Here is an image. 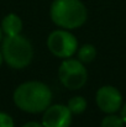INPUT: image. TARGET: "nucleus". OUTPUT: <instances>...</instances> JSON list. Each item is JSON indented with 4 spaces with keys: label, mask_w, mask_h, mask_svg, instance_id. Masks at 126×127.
Returning a JSON list of instances; mask_svg holds the SVG:
<instances>
[{
    "label": "nucleus",
    "mask_w": 126,
    "mask_h": 127,
    "mask_svg": "<svg viewBox=\"0 0 126 127\" xmlns=\"http://www.w3.org/2000/svg\"><path fill=\"white\" fill-rule=\"evenodd\" d=\"M21 127H43V125L37 122V121H29V122L24 124Z\"/></svg>",
    "instance_id": "obj_13"
},
{
    "label": "nucleus",
    "mask_w": 126,
    "mask_h": 127,
    "mask_svg": "<svg viewBox=\"0 0 126 127\" xmlns=\"http://www.w3.org/2000/svg\"><path fill=\"white\" fill-rule=\"evenodd\" d=\"M0 26L5 36H16L22 31V20L17 14L10 12L2 17Z\"/></svg>",
    "instance_id": "obj_8"
},
{
    "label": "nucleus",
    "mask_w": 126,
    "mask_h": 127,
    "mask_svg": "<svg viewBox=\"0 0 126 127\" xmlns=\"http://www.w3.org/2000/svg\"><path fill=\"white\" fill-rule=\"evenodd\" d=\"M47 47L53 56L66 59L77 53L78 40L68 30H54L47 37Z\"/></svg>",
    "instance_id": "obj_5"
},
{
    "label": "nucleus",
    "mask_w": 126,
    "mask_h": 127,
    "mask_svg": "<svg viewBox=\"0 0 126 127\" xmlns=\"http://www.w3.org/2000/svg\"><path fill=\"white\" fill-rule=\"evenodd\" d=\"M14 104L21 111L29 114L43 112L52 101V91L49 86L39 80H29L21 83L12 94Z\"/></svg>",
    "instance_id": "obj_1"
},
{
    "label": "nucleus",
    "mask_w": 126,
    "mask_h": 127,
    "mask_svg": "<svg viewBox=\"0 0 126 127\" xmlns=\"http://www.w3.org/2000/svg\"><path fill=\"white\" fill-rule=\"evenodd\" d=\"M2 62H4V58H2V53H1V49H0V67H1Z\"/></svg>",
    "instance_id": "obj_15"
},
{
    "label": "nucleus",
    "mask_w": 126,
    "mask_h": 127,
    "mask_svg": "<svg viewBox=\"0 0 126 127\" xmlns=\"http://www.w3.org/2000/svg\"><path fill=\"white\" fill-rule=\"evenodd\" d=\"M120 116L123 117L124 124L126 125V104H124V105L121 106V112H120Z\"/></svg>",
    "instance_id": "obj_14"
},
{
    "label": "nucleus",
    "mask_w": 126,
    "mask_h": 127,
    "mask_svg": "<svg viewBox=\"0 0 126 127\" xmlns=\"http://www.w3.org/2000/svg\"><path fill=\"white\" fill-rule=\"evenodd\" d=\"M98 107L105 114H116L123 106V95L113 85H103L95 95Z\"/></svg>",
    "instance_id": "obj_6"
},
{
    "label": "nucleus",
    "mask_w": 126,
    "mask_h": 127,
    "mask_svg": "<svg viewBox=\"0 0 126 127\" xmlns=\"http://www.w3.org/2000/svg\"><path fill=\"white\" fill-rule=\"evenodd\" d=\"M2 33H4V32H2V30H1V26H0V42L2 41Z\"/></svg>",
    "instance_id": "obj_16"
},
{
    "label": "nucleus",
    "mask_w": 126,
    "mask_h": 127,
    "mask_svg": "<svg viewBox=\"0 0 126 127\" xmlns=\"http://www.w3.org/2000/svg\"><path fill=\"white\" fill-rule=\"evenodd\" d=\"M72 112L67 105H49L42 115L43 127H69L72 124Z\"/></svg>",
    "instance_id": "obj_7"
},
{
    "label": "nucleus",
    "mask_w": 126,
    "mask_h": 127,
    "mask_svg": "<svg viewBox=\"0 0 126 127\" xmlns=\"http://www.w3.org/2000/svg\"><path fill=\"white\" fill-rule=\"evenodd\" d=\"M124 120L120 115L115 114H106V116L103 117L100 127H124Z\"/></svg>",
    "instance_id": "obj_11"
},
{
    "label": "nucleus",
    "mask_w": 126,
    "mask_h": 127,
    "mask_svg": "<svg viewBox=\"0 0 126 127\" xmlns=\"http://www.w3.org/2000/svg\"><path fill=\"white\" fill-rule=\"evenodd\" d=\"M1 53L4 62L12 69H24L32 62L34 47L31 42L20 35L5 36L1 41Z\"/></svg>",
    "instance_id": "obj_3"
},
{
    "label": "nucleus",
    "mask_w": 126,
    "mask_h": 127,
    "mask_svg": "<svg viewBox=\"0 0 126 127\" xmlns=\"http://www.w3.org/2000/svg\"><path fill=\"white\" fill-rule=\"evenodd\" d=\"M49 15L53 24L64 30L78 29L88 19L86 7L81 0H53Z\"/></svg>",
    "instance_id": "obj_2"
},
{
    "label": "nucleus",
    "mask_w": 126,
    "mask_h": 127,
    "mask_svg": "<svg viewBox=\"0 0 126 127\" xmlns=\"http://www.w3.org/2000/svg\"><path fill=\"white\" fill-rule=\"evenodd\" d=\"M86 100L83 96H73L69 99L67 107L69 109V111L72 112V115H81L86 110Z\"/></svg>",
    "instance_id": "obj_10"
},
{
    "label": "nucleus",
    "mask_w": 126,
    "mask_h": 127,
    "mask_svg": "<svg viewBox=\"0 0 126 127\" xmlns=\"http://www.w3.org/2000/svg\"><path fill=\"white\" fill-rule=\"evenodd\" d=\"M0 127H15L12 117L2 111H0Z\"/></svg>",
    "instance_id": "obj_12"
},
{
    "label": "nucleus",
    "mask_w": 126,
    "mask_h": 127,
    "mask_svg": "<svg viewBox=\"0 0 126 127\" xmlns=\"http://www.w3.org/2000/svg\"><path fill=\"white\" fill-rule=\"evenodd\" d=\"M58 78L64 88L78 90L88 80V70L79 59L66 58L58 68Z\"/></svg>",
    "instance_id": "obj_4"
},
{
    "label": "nucleus",
    "mask_w": 126,
    "mask_h": 127,
    "mask_svg": "<svg viewBox=\"0 0 126 127\" xmlns=\"http://www.w3.org/2000/svg\"><path fill=\"white\" fill-rule=\"evenodd\" d=\"M77 56L82 63H84V64L90 63L96 57V48L91 43H85L77 49Z\"/></svg>",
    "instance_id": "obj_9"
}]
</instances>
